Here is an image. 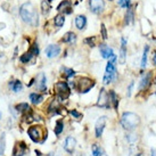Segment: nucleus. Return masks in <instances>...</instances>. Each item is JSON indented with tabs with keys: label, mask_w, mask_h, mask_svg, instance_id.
Segmentation results:
<instances>
[{
	"label": "nucleus",
	"mask_w": 156,
	"mask_h": 156,
	"mask_svg": "<svg viewBox=\"0 0 156 156\" xmlns=\"http://www.w3.org/2000/svg\"><path fill=\"white\" fill-rule=\"evenodd\" d=\"M20 15L23 21L27 23L29 25L34 26L38 24V13H37L33 4H31V2L23 4L20 9Z\"/></svg>",
	"instance_id": "nucleus-1"
},
{
	"label": "nucleus",
	"mask_w": 156,
	"mask_h": 156,
	"mask_svg": "<svg viewBox=\"0 0 156 156\" xmlns=\"http://www.w3.org/2000/svg\"><path fill=\"white\" fill-rule=\"evenodd\" d=\"M121 124L122 126L126 129V130H133L134 128L140 124V119L137 114L131 112H126L122 115L121 119Z\"/></svg>",
	"instance_id": "nucleus-2"
},
{
	"label": "nucleus",
	"mask_w": 156,
	"mask_h": 156,
	"mask_svg": "<svg viewBox=\"0 0 156 156\" xmlns=\"http://www.w3.org/2000/svg\"><path fill=\"white\" fill-rule=\"evenodd\" d=\"M115 63H116V56L113 55L109 58L107 66H106V72L104 75V83L105 84H108L116 79V67H115Z\"/></svg>",
	"instance_id": "nucleus-3"
},
{
	"label": "nucleus",
	"mask_w": 156,
	"mask_h": 156,
	"mask_svg": "<svg viewBox=\"0 0 156 156\" xmlns=\"http://www.w3.org/2000/svg\"><path fill=\"white\" fill-rule=\"evenodd\" d=\"M27 133L34 143H44L47 139V131L42 126H32L27 130Z\"/></svg>",
	"instance_id": "nucleus-4"
},
{
	"label": "nucleus",
	"mask_w": 156,
	"mask_h": 156,
	"mask_svg": "<svg viewBox=\"0 0 156 156\" xmlns=\"http://www.w3.org/2000/svg\"><path fill=\"white\" fill-rule=\"evenodd\" d=\"M55 89H56V92L58 97H59V99H66V98H69V84L66 82H58L55 84Z\"/></svg>",
	"instance_id": "nucleus-5"
},
{
	"label": "nucleus",
	"mask_w": 156,
	"mask_h": 156,
	"mask_svg": "<svg viewBox=\"0 0 156 156\" xmlns=\"http://www.w3.org/2000/svg\"><path fill=\"white\" fill-rule=\"evenodd\" d=\"M94 86H95V82L89 78H81L78 82L79 91H80V92H83V94L88 92L91 88H94Z\"/></svg>",
	"instance_id": "nucleus-6"
},
{
	"label": "nucleus",
	"mask_w": 156,
	"mask_h": 156,
	"mask_svg": "<svg viewBox=\"0 0 156 156\" xmlns=\"http://www.w3.org/2000/svg\"><path fill=\"white\" fill-rule=\"evenodd\" d=\"M89 5H90L91 10L96 14L103 12V9H104V7H105L104 0H90Z\"/></svg>",
	"instance_id": "nucleus-7"
},
{
	"label": "nucleus",
	"mask_w": 156,
	"mask_h": 156,
	"mask_svg": "<svg viewBox=\"0 0 156 156\" xmlns=\"http://www.w3.org/2000/svg\"><path fill=\"white\" fill-rule=\"evenodd\" d=\"M61 52V48L57 44H50L46 48V55H47L48 58H54V57H57Z\"/></svg>",
	"instance_id": "nucleus-8"
},
{
	"label": "nucleus",
	"mask_w": 156,
	"mask_h": 156,
	"mask_svg": "<svg viewBox=\"0 0 156 156\" xmlns=\"http://www.w3.org/2000/svg\"><path fill=\"white\" fill-rule=\"evenodd\" d=\"M106 116H101L98 119V121L96 122V137L97 138H100V136L103 134V131H104L105 124H106Z\"/></svg>",
	"instance_id": "nucleus-9"
},
{
	"label": "nucleus",
	"mask_w": 156,
	"mask_h": 156,
	"mask_svg": "<svg viewBox=\"0 0 156 156\" xmlns=\"http://www.w3.org/2000/svg\"><path fill=\"white\" fill-rule=\"evenodd\" d=\"M108 101L109 98L107 92H106L105 89H101L99 94V99H98V106H100V107H107L108 106Z\"/></svg>",
	"instance_id": "nucleus-10"
},
{
	"label": "nucleus",
	"mask_w": 156,
	"mask_h": 156,
	"mask_svg": "<svg viewBox=\"0 0 156 156\" xmlns=\"http://www.w3.org/2000/svg\"><path fill=\"white\" fill-rule=\"evenodd\" d=\"M151 81H152V73L148 72V73L145 74L143 76V79H141L140 84H139V89H140V90L147 89V88L149 87V84H151Z\"/></svg>",
	"instance_id": "nucleus-11"
},
{
	"label": "nucleus",
	"mask_w": 156,
	"mask_h": 156,
	"mask_svg": "<svg viewBox=\"0 0 156 156\" xmlns=\"http://www.w3.org/2000/svg\"><path fill=\"white\" fill-rule=\"evenodd\" d=\"M100 50V55L103 58H106V59H109L111 57L114 55V52H113V49L108 46H106V44H101L99 48Z\"/></svg>",
	"instance_id": "nucleus-12"
},
{
	"label": "nucleus",
	"mask_w": 156,
	"mask_h": 156,
	"mask_svg": "<svg viewBox=\"0 0 156 156\" xmlns=\"http://www.w3.org/2000/svg\"><path fill=\"white\" fill-rule=\"evenodd\" d=\"M26 149H27V147H26V145L23 141H21V143H17L16 144V146L14 147V156H23L24 154H25Z\"/></svg>",
	"instance_id": "nucleus-13"
},
{
	"label": "nucleus",
	"mask_w": 156,
	"mask_h": 156,
	"mask_svg": "<svg viewBox=\"0 0 156 156\" xmlns=\"http://www.w3.org/2000/svg\"><path fill=\"white\" fill-rule=\"evenodd\" d=\"M75 145H76V141L73 137H67L65 139V144H64V148L67 153H73L74 148H75Z\"/></svg>",
	"instance_id": "nucleus-14"
},
{
	"label": "nucleus",
	"mask_w": 156,
	"mask_h": 156,
	"mask_svg": "<svg viewBox=\"0 0 156 156\" xmlns=\"http://www.w3.org/2000/svg\"><path fill=\"white\" fill-rule=\"evenodd\" d=\"M46 82H47L46 75L44 73H40L37 78V88L41 91H44L46 90Z\"/></svg>",
	"instance_id": "nucleus-15"
},
{
	"label": "nucleus",
	"mask_w": 156,
	"mask_h": 156,
	"mask_svg": "<svg viewBox=\"0 0 156 156\" xmlns=\"http://www.w3.org/2000/svg\"><path fill=\"white\" fill-rule=\"evenodd\" d=\"M121 41H122V46H121V50H120V57H119V59H120L121 64H124V62H126V41L124 38H122Z\"/></svg>",
	"instance_id": "nucleus-16"
},
{
	"label": "nucleus",
	"mask_w": 156,
	"mask_h": 156,
	"mask_svg": "<svg viewBox=\"0 0 156 156\" xmlns=\"http://www.w3.org/2000/svg\"><path fill=\"white\" fill-rule=\"evenodd\" d=\"M87 24V18L86 16H83V15H79L78 17L75 18V25L78 27L79 30H82L83 27L86 26Z\"/></svg>",
	"instance_id": "nucleus-17"
},
{
	"label": "nucleus",
	"mask_w": 156,
	"mask_h": 156,
	"mask_svg": "<svg viewBox=\"0 0 156 156\" xmlns=\"http://www.w3.org/2000/svg\"><path fill=\"white\" fill-rule=\"evenodd\" d=\"M75 40H76V35L74 34L73 32H67V33L64 35V38H63V41H64V42H69V44L75 42Z\"/></svg>",
	"instance_id": "nucleus-18"
},
{
	"label": "nucleus",
	"mask_w": 156,
	"mask_h": 156,
	"mask_svg": "<svg viewBox=\"0 0 156 156\" xmlns=\"http://www.w3.org/2000/svg\"><path fill=\"white\" fill-rule=\"evenodd\" d=\"M92 155L94 156H106L105 152L98 145H92Z\"/></svg>",
	"instance_id": "nucleus-19"
},
{
	"label": "nucleus",
	"mask_w": 156,
	"mask_h": 156,
	"mask_svg": "<svg viewBox=\"0 0 156 156\" xmlns=\"http://www.w3.org/2000/svg\"><path fill=\"white\" fill-rule=\"evenodd\" d=\"M148 51H149V47L146 46L145 49H144V54H143V58H141V67H146L147 65V56H148Z\"/></svg>",
	"instance_id": "nucleus-20"
},
{
	"label": "nucleus",
	"mask_w": 156,
	"mask_h": 156,
	"mask_svg": "<svg viewBox=\"0 0 156 156\" xmlns=\"http://www.w3.org/2000/svg\"><path fill=\"white\" fill-rule=\"evenodd\" d=\"M64 22H65V17H64V15H57L55 20H54V23H55V25L58 26V27H61V26L64 25Z\"/></svg>",
	"instance_id": "nucleus-21"
},
{
	"label": "nucleus",
	"mask_w": 156,
	"mask_h": 156,
	"mask_svg": "<svg viewBox=\"0 0 156 156\" xmlns=\"http://www.w3.org/2000/svg\"><path fill=\"white\" fill-rule=\"evenodd\" d=\"M109 98H111V101H112L113 106H114V108L116 109L117 108V105H119V100H117V96L116 94L114 92L113 90L109 91Z\"/></svg>",
	"instance_id": "nucleus-22"
},
{
	"label": "nucleus",
	"mask_w": 156,
	"mask_h": 156,
	"mask_svg": "<svg viewBox=\"0 0 156 156\" xmlns=\"http://www.w3.org/2000/svg\"><path fill=\"white\" fill-rule=\"evenodd\" d=\"M30 99L32 100V103H33V104H39V103L42 101L44 97H42L41 95H38V94H31Z\"/></svg>",
	"instance_id": "nucleus-23"
},
{
	"label": "nucleus",
	"mask_w": 156,
	"mask_h": 156,
	"mask_svg": "<svg viewBox=\"0 0 156 156\" xmlns=\"http://www.w3.org/2000/svg\"><path fill=\"white\" fill-rule=\"evenodd\" d=\"M69 7H71V1L69 0H64V1H62L61 4H59V6L57 7V10H64V9H69Z\"/></svg>",
	"instance_id": "nucleus-24"
},
{
	"label": "nucleus",
	"mask_w": 156,
	"mask_h": 156,
	"mask_svg": "<svg viewBox=\"0 0 156 156\" xmlns=\"http://www.w3.org/2000/svg\"><path fill=\"white\" fill-rule=\"evenodd\" d=\"M132 21H133V9L129 7L128 13H126V24H130Z\"/></svg>",
	"instance_id": "nucleus-25"
},
{
	"label": "nucleus",
	"mask_w": 156,
	"mask_h": 156,
	"mask_svg": "<svg viewBox=\"0 0 156 156\" xmlns=\"http://www.w3.org/2000/svg\"><path fill=\"white\" fill-rule=\"evenodd\" d=\"M10 86H12V88H13V90L15 91V92H20L23 88L22 83L20 82V81H14V82L10 83Z\"/></svg>",
	"instance_id": "nucleus-26"
},
{
	"label": "nucleus",
	"mask_w": 156,
	"mask_h": 156,
	"mask_svg": "<svg viewBox=\"0 0 156 156\" xmlns=\"http://www.w3.org/2000/svg\"><path fill=\"white\" fill-rule=\"evenodd\" d=\"M32 56H34V55H33V52L30 50L29 52H25V54H24V55L21 57V61H22L23 63H27V62L31 59V57H32Z\"/></svg>",
	"instance_id": "nucleus-27"
},
{
	"label": "nucleus",
	"mask_w": 156,
	"mask_h": 156,
	"mask_svg": "<svg viewBox=\"0 0 156 156\" xmlns=\"http://www.w3.org/2000/svg\"><path fill=\"white\" fill-rule=\"evenodd\" d=\"M29 108H30V106H29V104H26V103H22V104H18L16 106V109L20 111V112H25Z\"/></svg>",
	"instance_id": "nucleus-28"
},
{
	"label": "nucleus",
	"mask_w": 156,
	"mask_h": 156,
	"mask_svg": "<svg viewBox=\"0 0 156 156\" xmlns=\"http://www.w3.org/2000/svg\"><path fill=\"white\" fill-rule=\"evenodd\" d=\"M63 128H64V126H63V122H62V121H57L56 126H55V133H56V134H61V132L63 131Z\"/></svg>",
	"instance_id": "nucleus-29"
},
{
	"label": "nucleus",
	"mask_w": 156,
	"mask_h": 156,
	"mask_svg": "<svg viewBox=\"0 0 156 156\" xmlns=\"http://www.w3.org/2000/svg\"><path fill=\"white\" fill-rule=\"evenodd\" d=\"M4 151H5V134H2L0 137V155L4 154Z\"/></svg>",
	"instance_id": "nucleus-30"
},
{
	"label": "nucleus",
	"mask_w": 156,
	"mask_h": 156,
	"mask_svg": "<svg viewBox=\"0 0 156 156\" xmlns=\"http://www.w3.org/2000/svg\"><path fill=\"white\" fill-rule=\"evenodd\" d=\"M119 5L122 8H126V7H129L130 6V0H119Z\"/></svg>",
	"instance_id": "nucleus-31"
},
{
	"label": "nucleus",
	"mask_w": 156,
	"mask_h": 156,
	"mask_svg": "<svg viewBox=\"0 0 156 156\" xmlns=\"http://www.w3.org/2000/svg\"><path fill=\"white\" fill-rule=\"evenodd\" d=\"M63 71L65 72V75L67 76V78H71V76H73L74 75V71L72 69H66V67H64Z\"/></svg>",
	"instance_id": "nucleus-32"
},
{
	"label": "nucleus",
	"mask_w": 156,
	"mask_h": 156,
	"mask_svg": "<svg viewBox=\"0 0 156 156\" xmlns=\"http://www.w3.org/2000/svg\"><path fill=\"white\" fill-rule=\"evenodd\" d=\"M41 6H42V13H44V15H46V14H48V12H49V5H48V2H46V1H42Z\"/></svg>",
	"instance_id": "nucleus-33"
},
{
	"label": "nucleus",
	"mask_w": 156,
	"mask_h": 156,
	"mask_svg": "<svg viewBox=\"0 0 156 156\" xmlns=\"http://www.w3.org/2000/svg\"><path fill=\"white\" fill-rule=\"evenodd\" d=\"M31 51L33 52V55H38V54H39V48H38V46L34 44V46L32 47V49H31Z\"/></svg>",
	"instance_id": "nucleus-34"
},
{
	"label": "nucleus",
	"mask_w": 156,
	"mask_h": 156,
	"mask_svg": "<svg viewBox=\"0 0 156 156\" xmlns=\"http://www.w3.org/2000/svg\"><path fill=\"white\" fill-rule=\"evenodd\" d=\"M101 33H103V38H104V39H106V38H107V33H106V29H105L104 24L101 25Z\"/></svg>",
	"instance_id": "nucleus-35"
},
{
	"label": "nucleus",
	"mask_w": 156,
	"mask_h": 156,
	"mask_svg": "<svg viewBox=\"0 0 156 156\" xmlns=\"http://www.w3.org/2000/svg\"><path fill=\"white\" fill-rule=\"evenodd\" d=\"M71 114H72V115H73V116H75V117H76V119H79V117L81 116V114H80V113H79V112H76V111H75V109H73V111H71Z\"/></svg>",
	"instance_id": "nucleus-36"
},
{
	"label": "nucleus",
	"mask_w": 156,
	"mask_h": 156,
	"mask_svg": "<svg viewBox=\"0 0 156 156\" xmlns=\"http://www.w3.org/2000/svg\"><path fill=\"white\" fill-rule=\"evenodd\" d=\"M94 41H95V39H94V38H92V39H91V38H89V39H86V42H87V44H90L91 47H94V46H95Z\"/></svg>",
	"instance_id": "nucleus-37"
},
{
	"label": "nucleus",
	"mask_w": 156,
	"mask_h": 156,
	"mask_svg": "<svg viewBox=\"0 0 156 156\" xmlns=\"http://www.w3.org/2000/svg\"><path fill=\"white\" fill-rule=\"evenodd\" d=\"M132 88H133V82H131L130 87L128 89V96H131V90H132Z\"/></svg>",
	"instance_id": "nucleus-38"
},
{
	"label": "nucleus",
	"mask_w": 156,
	"mask_h": 156,
	"mask_svg": "<svg viewBox=\"0 0 156 156\" xmlns=\"http://www.w3.org/2000/svg\"><path fill=\"white\" fill-rule=\"evenodd\" d=\"M153 62H154V64L156 65V51L154 52V55H153Z\"/></svg>",
	"instance_id": "nucleus-39"
},
{
	"label": "nucleus",
	"mask_w": 156,
	"mask_h": 156,
	"mask_svg": "<svg viewBox=\"0 0 156 156\" xmlns=\"http://www.w3.org/2000/svg\"><path fill=\"white\" fill-rule=\"evenodd\" d=\"M152 156H156V149H152Z\"/></svg>",
	"instance_id": "nucleus-40"
},
{
	"label": "nucleus",
	"mask_w": 156,
	"mask_h": 156,
	"mask_svg": "<svg viewBox=\"0 0 156 156\" xmlns=\"http://www.w3.org/2000/svg\"><path fill=\"white\" fill-rule=\"evenodd\" d=\"M0 119H1V113H0Z\"/></svg>",
	"instance_id": "nucleus-41"
}]
</instances>
